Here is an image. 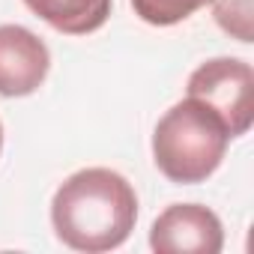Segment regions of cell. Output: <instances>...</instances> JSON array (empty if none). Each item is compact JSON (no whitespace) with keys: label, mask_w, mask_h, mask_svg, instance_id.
Returning <instances> with one entry per match:
<instances>
[{"label":"cell","mask_w":254,"mask_h":254,"mask_svg":"<svg viewBox=\"0 0 254 254\" xmlns=\"http://www.w3.org/2000/svg\"><path fill=\"white\" fill-rule=\"evenodd\" d=\"M138 221L132 183L111 168H84L60 183L51 197V224L72 251L102 254L120 248Z\"/></svg>","instance_id":"1"},{"label":"cell","mask_w":254,"mask_h":254,"mask_svg":"<svg viewBox=\"0 0 254 254\" xmlns=\"http://www.w3.org/2000/svg\"><path fill=\"white\" fill-rule=\"evenodd\" d=\"M230 135L221 117L186 96L162 114L153 129V162L177 186L206 183L224 162Z\"/></svg>","instance_id":"2"},{"label":"cell","mask_w":254,"mask_h":254,"mask_svg":"<svg viewBox=\"0 0 254 254\" xmlns=\"http://www.w3.org/2000/svg\"><path fill=\"white\" fill-rule=\"evenodd\" d=\"M186 96L221 117L230 141L242 138L254 123V69L239 57H212L200 63L189 75Z\"/></svg>","instance_id":"3"},{"label":"cell","mask_w":254,"mask_h":254,"mask_svg":"<svg viewBox=\"0 0 254 254\" xmlns=\"http://www.w3.org/2000/svg\"><path fill=\"white\" fill-rule=\"evenodd\" d=\"M150 248L159 254H218L224 248L221 218L200 203H174L153 221Z\"/></svg>","instance_id":"4"},{"label":"cell","mask_w":254,"mask_h":254,"mask_svg":"<svg viewBox=\"0 0 254 254\" xmlns=\"http://www.w3.org/2000/svg\"><path fill=\"white\" fill-rule=\"evenodd\" d=\"M51 69L48 45L21 24H0V96H33Z\"/></svg>","instance_id":"5"},{"label":"cell","mask_w":254,"mask_h":254,"mask_svg":"<svg viewBox=\"0 0 254 254\" xmlns=\"http://www.w3.org/2000/svg\"><path fill=\"white\" fill-rule=\"evenodd\" d=\"M24 6L57 33L87 36L105 27L114 0H24Z\"/></svg>","instance_id":"6"},{"label":"cell","mask_w":254,"mask_h":254,"mask_svg":"<svg viewBox=\"0 0 254 254\" xmlns=\"http://www.w3.org/2000/svg\"><path fill=\"white\" fill-rule=\"evenodd\" d=\"M206 3H212V0H132V9L141 21L153 27H174L191 18Z\"/></svg>","instance_id":"7"},{"label":"cell","mask_w":254,"mask_h":254,"mask_svg":"<svg viewBox=\"0 0 254 254\" xmlns=\"http://www.w3.org/2000/svg\"><path fill=\"white\" fill-rule=\"evenodd\" d=\"M212 12L218 27L239 39V42H251L254 39V9H251V0H212Z\"/></svg>","instance_id":"8"},{"label":"cell","mask_w":254,"mask_h":254,"mask_svg":"<svg viewBox=\"0 0 254 254\" xmlns=\"http://www.w3.org/2000/svg\"><path fill=\"white\" fill-rule=\"evenodd\" d=\"M0 150H3V126H0Z\"/></svg>","instance_id":"9"}]
</instances>
